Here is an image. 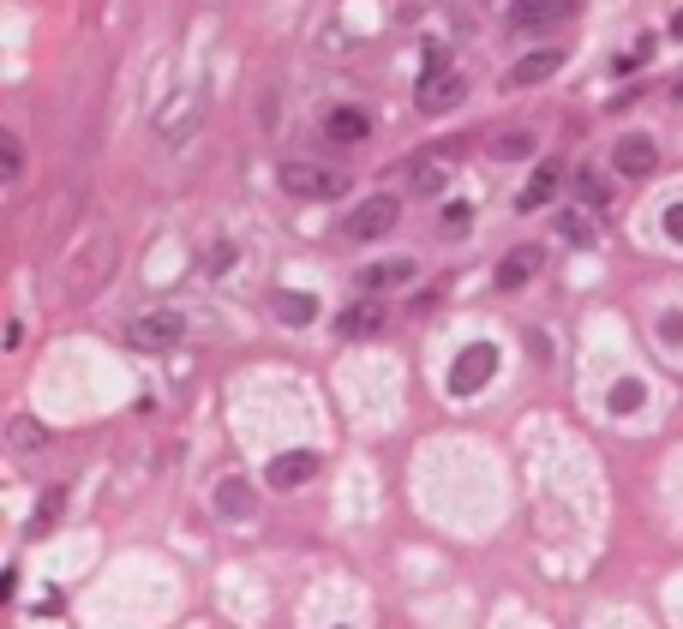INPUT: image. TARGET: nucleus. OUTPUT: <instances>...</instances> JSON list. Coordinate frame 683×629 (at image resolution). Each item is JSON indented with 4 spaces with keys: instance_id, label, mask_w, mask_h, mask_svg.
<instances>
[{
    "instance_id": "1",
    "label": "nucleus",
    "mask_w": 683,
    "mask_h": 629,
    "mask_svg": "<svg viewBox=\"0 0 683 629\" xmlns=\"http://www.w3.org/2000/svg\"><path fill=\"white\" fill-rule=\"evenodd\" d=\"M276 180H282L288 198H342L348 192V174L342 168H324V162H306V156H288L276 168Z\"/></svg>"
},
{
    "instance_id": "2",
    "label": "nucleus",
    "mask_w": 683,
    "mask_h": 629,
    "mask_svg": "<svg viewBox=\"0 0 683 629\" xmlns=\"http://www.w3.org/2000/svg\"><path fill=\"white\" fill-rule=\"evenodd\" d=\"M180 336H186L180 312H144V318L126 324V348H138V354H168Z\"/></svg>"
},
{
    "instance_id": "3",
    "label": "nucleus",
    "mask_w": 683,
    "mask_h": 629,
    "mask_svg": "<svg viewBox=\"0 0 683 629\" xmlns=\"http://www.w3.org/2000/svg\"><path fill=\"white\" fill-rule=\"evenodd\" d=\"M492 372H498V348H492V342L462 348V354H456V366H450V396H474V390H486V384H492Z\"/></svg>"
},
{
    "instance_id": "4",
    "label": "nucleus",
    "mask_w": 683,
    "mask_h": 629,
    "mask_svg": "<svg viewBox=\"0 0 683 629\" xmlns=\"http://www.w3.org/2000/svg\"><path fill=\"white\" fill-rule=\"evenodd\" d=\"M396 216H402V198L378 192V198H366V204L342 222V234H348V240H378V234H390V228H396Z\"/></svg>"
},
{
    "instance_id": "5",
    "label": "nucleus",
    "mask_w": 683,
    "mask_h": 629,
    "mask_svg": "<svg viewBox=\"0 0 683 629\" xmlns=\"http://www.w3.org/2000/svg\"><path fill=\"white\" fill-rule=\"evenodd\" d=\"M414 102H420V114H450V108L468 102V78L462 72H426L420 90H414Z\"/></svg>"
},
{
    "instance_id": "6",
    "label": "nucleus",
    "mask_w": 683,
    "mask_h": 629,
    "mask_svg": "<svg viewBox=\"0 0 683 629\" xmlns=\"http://www.w3.org/2000/svg\"><path fill=\"white\" fill-rule=\"evenodd\" d=\"M612 168H618L624 180H648V174L660 168V144H654L648 132H624L618 150H612Z\"/></svg>"
},
{
    "instance_id": "7",
    "label": "nucleus",
    "mask_w": 683,
    "mask_h": 629,
    "mask_svg": "<svg viewBox=\"0 0 683 629\" xmlns=\"http://www.w3.org/2000/svg\"><path fill=\"white\" fill-rule=\"evenodd\" d=\"M576 6H582V0H522V6L510 12V24H516V30H552V24H570Z\"/></svg>"
},
{
    "instance_id": "8",
    "label": "nucleus",
    "mask_w": 683,
    "mask_h": 629,
    "mask_svg": "<svg viewBox=\"0 0 683 629\" xmlns=\"http://www.w3.org/2000/svg\"><path fill=\"white\" fill-rule=\"evenodd\" d=\"M558 66H564V54H558V48H534V54H522V60L504 72V90H528V84H546Z\"/></svg>"
},
{
    "instance_id": "9",
    "label": "nucleus",
    "mask_w": 683,
    "mask_h": 629,
    "mask_svg": "<svg viewBox=\"0 0 683 629\" xmlns=\"http://www.w3.org/2000/svg\"><path fill=\"white\" fill-rule=\"evenodd\" d=\"M540 270H546V246H534V240H528V246H510L504 264H498V288H522V282H534Z\"/></svg>"
},
{
    "instance_id": "10",
    "label": "nucleus",
    "mask_w": 683,
    "mask_h": 629,
    "mask_svg": "<svg viewBox=\"0 0 683 629\" xmlns=\"http://www.w3.org/2000/svg\"><path fill=\"white\" fill-rule=\"evenodd\" d=\"M312 474H318V456H312V450H282V456L270 462V474H264V480H270L276 492H294V486H306Z\"/></svg>"
},
{
    "instance_id": "11",
    "label": "nucleus",
    "mask_w": 683,
    "mask_h": 629,
    "mask_svg": "<svg viewBox=\"0 0 683 629\" xmlns=\"http://www.w3.org/2000/svg\"><path fill=\"white\" fill-rule=\"evenodd\" d=\"M216 516H228V522H246V516H258V492H252L240 474L216 480Z\"/></svg>"
},
{
    "instance_id": "12",
    "label": "nucleus",
    "mask_w": 683,
    "mask_h": 629,
    "mask_svg": "<svg viewBox=\"0 0 683 629\" xmlns=\"http://www.w3.org/2000/svg\"><path fill=\"white\" fill-rule=\"evenodd\" d=\"M486 150H492L498 162H528V156L540 150V132H528V126H504V132L486 138Z\"/></svg>"
},
{
    "instance_id": "13",
    "label": "nucleus",
    "mask_w": 683,
    "mask_h": 629,
    "mask_svg": "<svg viewBox=\"0 0 683 629\" xmlns=\"http://www.w3.org/2000/svg\"><path fill=\"white\" fill-rule=\"evenodd\" d=\"M366 132H372V120H366L360 108H330V114H324V138H330V144H360Z\"/></svg>"
},
{
    "instance_id": "14",
    "label": "nucleus",
    "mask_w": 683,
    "mask_h": 629,
    "mask_svg": "<svg viewBox=\"0 0 683 629\" xmlns=\"http://www.w3.org/2000/svg\"><path fill=\"white\" fill-rule=\"evenodd\" d=\"M378 324H384V306H378V300H354L348 312H336V330H342V336H354V342H360V336H372Z\"/></svg>"
},
{
    "instance_id": "15",
    "label": "nucleus",
    "mask_w": 683,
    "mask_h": 629,
    "mask_svg": "<svg viewBox=\"0 0 683 629\" xmlns=\"http://www.w3.org/2000/svg\"><path fill=\"white\" fill-rule=\"evenodd\" d=\"M408 276H414V264H408V258H390V264H366V270H360V288H366V294H384V288H402Z\"/></svg>"
},
{
    "instance_id": "16",
    "label": "nucleus",
    "mask_w": 683,
    "mask_h": 629,
    "mask_svg": "<svg viewBox=\"0 0 683 629\" xmlns=\"http://www.w3.org/2000/svg\"><path fill=\"white\" fill-rule=\"evenodd\" d=\"M558 180H564V174H558L552 162H546V168H534V180L522 186V198H516V210H540V204H546V198L558 192Z\"/></svg>"
},
{
    "instance_id": "17",
    "label": "nucleus",
    "mask_w": 683,
    "mask_h": 629,
    "mask_svg": "<svg viewBox=\"0 0 683 629\" xmlns=\"http://www.w3.org/2000/svg\"><path fill=\"white\" fill-rule=\"evenodd\" d=\"M276 318H282V324H312V318H318V300L282 288V294H276Z\"/></svg>"
},
{
    "instance_id": "18",
    "label": "nucleus",
    "mask_w": 683,
    "mask_h": 629,
    "mask_svg": "<svg viewBox=\"0 0 683 629\" xmlns=\"http://www.w3.org/2000/svg\"><path fill=\"white\" fill-rule=\"evenodd\" d=\"M606 402H612V414H636V408L648 402V384H642V378H618Z\"/></svg>"
},
{
    "instance_id": "19",
    "label": "nucleus",
    "mask_w": 683,
    "mask_h": 629,
    "mask_svg": "<svg viewBox=\"0 0 683 629\" xmlns=\"http://www.w3.org/2000/svg\"><path fill=\"white\" fill-rule=\"evenodd\" d=\"M18 168H24V144L18 132H0V180H18Z\"/></svg>"
},
{
    "instance_id": "20",
    "label": "nucleus",
    "mask_w": 683,
    "mask_h": 629,
    "mask_svg": "<svg viewBox=\"0 0 683 629\" xmlns=\"http://www.w3.org/2000/svg\"><path fill=\"white\" fill-rule=\"evenodd\" d=\"M414 192H444V162H414Z\"/></svg>"
},
{
    "instance_id": "21",
    "label": "nucleus",
    "mask_w": 683,
    "mask_h": 629,
    "mask_svg": "<svg viewBox=\"0 0 683 629\" xmlns=\"http://www.w3.org/2000/svg\"><path fill=\"white\" fill-rule=\"evenodd\" d=\"M558 228H564V240H570V246H588V240H594V228H588V216H576V210H570V216H564Z\"/></svg>"
},
{
    "instance_id": "22",
    "label": "nucleus",
    "mask_w": 683,
    "mask_h": 629,
    "mask_svg": "<svg viewBox=\"0 0 683 629\" xmlns=\"http://www.w3.org/2000/svg\"><path fill=\"white\" fill-rule=\"evenodd\" d=\"M660 342H666V348H683V312H660Z\"/></svg>"
},
{
    "instance_id": "23",
    "label": "nucleus",
    "mask_w": 683,
    "mask_h": 629,
    "mask_svg": "<svg viewBox=\"0 0 683 629\" xmlns=\"http://www.w3.org/2000/svg\"><path fill=\"white\" fill-rule=\"evenodd\" d=\"M54 510H60V492H42V504H36V522H30V534H42V528L54 522Z\"/></svg>"
},
{
    "instance_id": "24",
    "label": "nucleus",
    "mask_w": 683,
    "mask_h": 629,
    "mask_svg": "<svg viewBox=\"0 0 683 629\" xmlns=\"http://www.w3.org/2000/svg\"><path fill=\"white\" fill-rule=\"evenodd\" d=\"M12 444H18V450H36V444H42V432H36L30 420H12Z\"/></svg>"
},
{
    "instance_id": "25",
    "label": "nucleus",
    "mask_w": 683,
    "mask_h": 629,
    "mask_svg": "<svg viewBox=\"0 0 683 629\" xmlns=\"http://www.w3.org/2000/svg\"><path fill=\"white\" fill-rule=\"evenodd\" d=\"M444 234H468V204H450L444 210Z\"/></svg>"
},
{
    "instance_id": "26",
    "label": "nucleus",
    "mask_w": 683,
    "mask_h": 629,
    "mask_svg": "<svg viewBox=\"0 0 683 629\" xmlns=\"http://www.w3.org/2000/svg\"><path fill=\"white\" fill-rule=\"evenodd\" d=\"M576 180H582V192H588V198H606V180H600V174H594V168H582V174H576Z\"/></svg>"
},
{
    "instance_id": "27",
    "label": "nucleus",
    "mask_w": 683,
    "mask_h": 629,
    "mask_svg": "<svg viewBox=\"0 0 683 629\" xmlns=\"http://www.w3.org/2000/svg\"><path fill=\"white\" fill-rule=\"evenodd\" d=\"M666 234L683 246V204H672V210H666Z\"/></svg>"
},
{
    "instance_id": "28",
    "label": "nucleus",
    "mask_w": 683,
    "mask_h": 629,
    "mask_svg": "<svg viewBox=\"0 0 683 629\" xmlns=\"http://www.w3.org/2000/svg\"><path fill=\"white\" fill-rule=\"evenodd\" d=\"M672 36H683V12H678V18H672Z\"/></svg>"
}]
</instances>
